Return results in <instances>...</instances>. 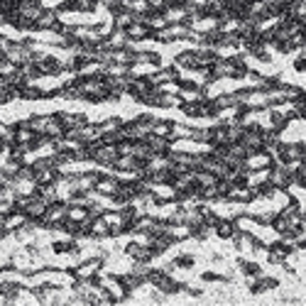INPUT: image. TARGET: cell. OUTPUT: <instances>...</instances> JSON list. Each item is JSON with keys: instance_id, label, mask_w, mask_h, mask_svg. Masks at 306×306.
Returning a JSON list of instances; mask_svg holds the SVG:
<instances>
[{"instance_id": "cell-8", "label": "cell", "mask_w": 306, "mask_h": 306, "mask_svg": "<svg viewBox=\"0 0 306 306\" xmlns=\"http://www.w3.org/2000/svg\"><path fill=\"white\" fill-rule=\"evenodd\" d=\"M262 282H265L267 292H277L282 287V277H275V275H262Z\"/></svg>"}, {"instance_id": "cell-2", "label": "cell", "mask_w": 306, "mask_h": 306, "mask_svg": "<svg viewBox=\"0 0 306 306\" xmlns=\"http://www.w3.org/2000/svg\"><path fill=\"white\" fill-rule=\"evenodd\" d=\"M196 262H198V260H196V255H191V252H176L164 267L171 270V272H174V270H184V272H189V270H194L196 267Z\"/></svg>"}, {"instance_id": "cell-9", "label": "cell", "mask_w": 306, "mask_h": 306, "mask_svg": "<svg viewBox=\"0 0 306 306\" xmlns=\"http://www.w3.org/2000/svg\"><path fill=\"white\" fill-rule=\"evenodd\" d=\"M184 294H186V297H194V299H201V297H203V289H201V287H191V284H186Z\"/></svg>"}, {"instance_id": "cell-12", "label": "cell", "mask_w": 306, "mask_h": 306, "mask_svg": "<svg viewBox=\"0 0 306 306\" xmlns=\"http://www.w3.org/2000/svg\"><path fill=\"white\" fill-rule=\"evenodd\" d=\"M302 223L306 225V208H302Z\"/></svg>"}, {"instance_id": "cell-10", "label": "cell", "mask_w": 306, "mask_h": 306, "mask_svg": "<svg viewBox=\"0 0 306 306\" xmlns=\"http://www.w3.org/2000/svg\"><path fill=\"white\" fill-rule=\"evenodd\" d=\"M211 262H213V265H223V262H225V257H223L221 252H211Z\"/></svg>"}, {"instance_id": "cell-4", "label": "cell", "mask_w": 306, "mask_h": 306, "mask_svg": "<svg viewBox=\"0 0 306 306\" xmlns=\"http://www.w3.org/2000/svg\"><path fill=\"white\" fill-rule=\"evenodd\" d=\"M198 282L201 284H233V275H223V272H216V270H203L198 275Z\"/></svg>"}, {"instance_id": "cell-1", "label": "cell", "mask_w": 306, "mask_h": 306, "mask_svg": "<svg viewBox=\"0 0 306 306\" xmlns=\"http://www.w3.org/2000/svg\"><path fill=\"white\" fill-rule=\"evenodd\" d=\"M235 267H238V272L245 279L262 277V275H265V267H262L255 257H243V255H238V257H235Z\"/></svg>"}, {"instance_id": "cell-5", "label": "cell", "mask_w": 306, "mask_h": 306, "mask_svg": "<svg viewBox=\"0 0 306 306\" xmlns=\"http://www.w3.org/2000/svg\"><path fill=\"white\" fill-rule=\"evenodd\" d=\"M133 120H135V125H138L140 130H145V133H152V125L157 123V115H154L152 111H145V113H138Z\"/></svg>"}, {"instance_id": "cell-3", "label": "cell", "mask_w": 306, "mask_h": 306, "mask_svg": "<svg viewBox=\"0 0 306 306\" xmlns=\"http://www.w3.org/2000/svg\"><path fill=\"white\" fill-rule=\"evenodd\" d=\"M235 230H238V225H235V221H233L230 216H218V221L213 225V235H216L218 240H225V243L233 238Z\"/></svg>"}, {"instance_id": "cell-11", "label": "cell", "mask_w": 306, "mask_h": 306, "mask_svg": "<svg viewBox=\"0 0 306 306\" xmlns=\"http://www.w3.org/2000/svg\"><path fill=\"white\" fill-rule=\"evenodd\" d=\"M294 245H297V250L299 252H306V235H302L299 240H294Z\"/></svg>"}, {"instance_id": "cell-6", "label": "cell", "mask_w": 306, "mask_h": 306, "mask_svg": "<svg viewBox=\"0 0 306 306\" xmlns=\"http://www.w3.org/2000/svg\"><path fill=\"white\" fill-rule=\"evenodd\" d=\"M248 294H252V297H262V294H267V287H265V282H262V277H252L248 279Z\"/></svg>"}, {"instance_id": "cell-7", "label": "cell", "mask_w": 306, "mask_h": 306, "mask_svg": "<svg viewBox=\"0 0 306 306\" xmlns=\"http://www.w3.org/2000/svg\"><path fill=\"white\" fill-rule=\"evenodd\" d=\"M292 69H294V74H306V49H299V52L294 54Z\"/></svg>"}]
</instances>
